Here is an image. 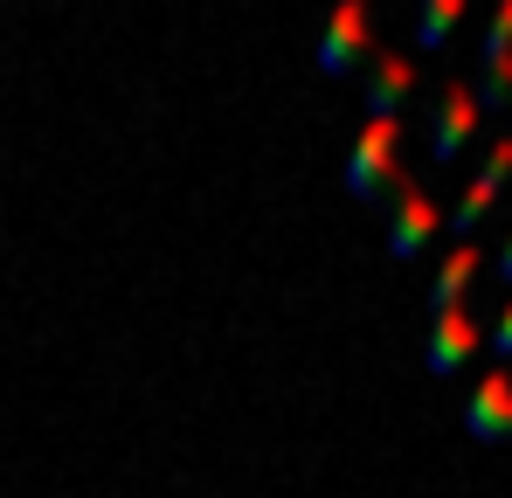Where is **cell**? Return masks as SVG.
I'll use <instances>...</instances> for the list:
<instances>
[{
    "instance_id": "6da1fadb",
    "label": "cell",
    "mask_w": 512,
    "mask_h": 498,
    "mask_svg": "<svg viewBox=\"0 0 512 498\" xmlns=\"http://www.w3.org/2000/svg\"><path fill=\"white\" fill-rule=\"evenodd\" d=\"M395 153H402V125H395V118H367L360 139H353V153H346V194L367 201V208H388L395 187L409 180Z\"/></svg>"
},
{
    "instance_id": "7a4b0ae2",
    "label": "cell",
    "mask_w": 512,
    "mask_h": 498,
    "mask_svg": "<svg viewBox=\"0 0 512 498\" xmlns=\"http://www.w3.org/2000/svg\"><path fill=\"white\" fill-rule=\"evenodd\" d=\"M367 56H374V14L360 0H346L340 14H326L312 63H319V77H353V70H367Z\"/></svg>"
},
{
    "instance_id": "3957f363",
    "label": "cell",
    "mask_w": 512,
    "mask_h": 498,
    "mask_svg": "<svg viewBox=\"0 0 512 498\" xmlns=\"http://www.w3.org/2000/svg\"><path fill=\"white\" fill-rule=\"evenodd\" d=\"M436 229H443L436 201H429L416 180H402L395 201H388V256H395V263H416V256L436 243Z\"/></svg>"
},
{
    "instance_id": "277c9868",
    "label": "cell",
    "mask_w": 512,
    "mask_h": 498,
    "mask_svg": "<svg viewBox=\"0 0 512 498\" xmlns=\"http://www.w3.org/2000/svg\"><path fill=\"white\" fill-rule=\"evenodd\" d=\"M478 118H485V111H478L471 83H457V77H450L443 90H436V111H429V160H436V166H450L457 153H464V146H471Z\"/></svg>"
},
{
    "instance_id": "5b68a950",
    "label": "cell",
    "mask_w": 512,
    "mask_h": 498,
    "mask_svg": "<svg viewBox=\"0 0 512 498\" xmlns=\"http://www.w3.org/2000/svg\"><path fill=\"white\" fill-rule=\"evenodd\" d=\"M360 97H367V118H395L402 125V104L416 97V63L395 56V49H374L367 70H360Z\"/></svg>"
},
{
    "instance_id": "8992f818",
    "label": "cell",
    "mask_w": 512,
    "mask_h": 498,
    "mask_svg": "<svg viewBox=\"0 0 512 498\" xmlns=\"http://www.w3.org/2000/svg\"><path fill=\"white\" fill-rule=\"evenodd\" d=\"M485 346V326L457 305V312H429V346H423V360H429V374L436 381H450V374H464V360Z\"/></svg>"
},
{
    "instance_id": "52a82bcc",
    "label": "cell",
    "mask_w": 512,
    "mask_h": 498,
    "mask_svg": "<svg viewBox=\"0 0 512 498\" xmlns=\"http://www.w3.org/2000/svg\"><path fill=\"white\" fill-rule=\"evenodd\" d=\"M464 429H471L478 443H512V374L506 367H492V374L464 395Z\"/></svg>"
},
{
    "instance_id": "ba28073f",
    "label": "cell",
    "mask_w": 512,
    "mask_h": 498,
    "mask_svg": "<svg viewBox=\"0 0 512 498\" xmlns=\"http://www.w3.org/2000/svg\"><path fill=\"white\" fill-rule=\"evenodd\" d=\"M478 270H485V249H478V243H457L450 256H443L436 284H429V312H457V305H464V291L478 284Z\"/></svg>"
},
{
    "instance_id": "9c48e42d",
    "label": "cell",
    "mask_w": 512,
    "mask_h": 498,
    "mask_svg": "<svg viewBox=\"0 0 512 498\" xmlns=\"http://www.w3.org/2000/svg\"><path fill=\"white\" fill-rule=\"evenodd\" d=\"M457 21H464V0H423L416 21H409V35H416V49H443L457 35Z\"/></svg>"
},
{
    "instance_id": "30bf717a",
    "label": "cell",
    "mask_w": 512,
    "mask_h": 498,
    "mask_svg": "<svg viewBox=\"0 0 512 498\" xmlns=\"http://www.w3.org/2000/svg\"><path fill=\"white\" fill-rule=\"evenodd\" d=\"M492 201H499V187H492V180H471V187H464V201L450 208V222H443V229H450L457 243H471V236H478V222L492 215Z\"/></svg>"
},
{
    "instance_id": "8fae6325",
    "label": "cell",
    "mask_w": 512,
    "mask_h": 498,
    "mask_svg": "<svg viewBox=\"0 0 512 498\" xmlns=\"http://www.w3.org/2000/svg\"><path fill=\"white\" fill-rule=\"evenodd\" d=\"M478 63H512V0L485 21V42H478Z\"/></svg>"
},
{
    "instance_id": "7c38bea8",
    "label": "cell",
    "mask_w": 512,
    "mask_h": 498,
    "mask_svg": "<svg viewBox=\"0 0 512 498\" xmlns=\"http://www.w3.org/2000/svg\"><path fill=\"white\" fill-rule=\"evenodd\" d=\"M478 180H492V187H506V180H512V132H499V139L485 146V166H478Z\"/></svg>"
},
{
    "instance_id": "4fadbf2b",
    "label": "cell",
    "mask_w": 512,
    "mask_h": 498,
    "mask_svg": "<svg viewBox=\"0 0 512 498\" xmlns=\"http://www.w3.org/2000/svg\"><path fill=\"white\" fill-rule=\"evenodd\" d=\"M485 346H492L499 360H512V298H506V305H499V319L485 326Z\"/></svg>"
},
{
    "instance_id": "5bb4252c",
    "label": "cell",
    "mask_w": 512,
    "mask_h": 498,
    "mask_svg": "<svg viewBox=\"0 0 512 498\" xmlns=\"http://www.w3.org/2000/svg\"><path fill=\"white\" fill-rule=\"evenodd\" d=\"M492 270H499V284H506V298H512V229H506V243H499V263Z\"/></svg>"
}]
</instances>
